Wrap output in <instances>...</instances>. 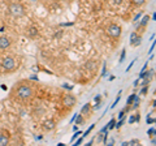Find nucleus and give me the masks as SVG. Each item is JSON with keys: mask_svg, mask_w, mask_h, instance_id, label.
Instances as JSON below:
<instances>
[{"mask_svg": "<svg viewBox=\"0 0 156 146\" xmlns=\"http://www.w3.org/2000/svg\"><path fill=\"white\" fill-rule=\"evenodd\" d=\"M129 2H130V4H131L133 7H135V8H140V7H143V5H144L147 0H129Z\"/></svg>", "mask_w": 156, "mask_h": 146, "instance_id": "nucleus-13", "label": "nucleus"}, {"mask_svg": "<svg viewBox=\"0 0 156 146\" xmlns=\"http://www.w3.org/2000/svg\"><path fill=\"white\" fill-rule=\"evenodd\" d=\"M85 118H83V116H82L81 114L80 115H78V118H77V124H80V125H82V124H83L85 123Z\"/></svg>", "mask_w": 156, "mask_h": 146, "instance_id": "nucleus-14", "label": "nucleus"}, {"mask_svg": "<svg viewBox=\"0 0 156 146\" xmlns=\"http://www.w3.org/2000/svg\"><path fill=\"white\" fill-rule=\"evenodd\" d=\"M140 39H142V35L138 34L136 31H133L130 35V45L131 46H138L140 45Z\"/></svg>", "mask_w": 156, "mask_h": 146, "instance_id": "nucleus-10", "label": "nucleus"}, {"mask_svg": "<svg viewBox=\"0 0 156 146\" xmlns=\"http://www.w3.org/2000/svg\"><path fill=\"white\" fill-rule=\"evenodd\" d=\"M8 13L14 18H21L23 16H26L27 9L22 3L11 2V3H8Z\"/></svg>", "mask_w": 156, "mask_h": 146, "instance_id": "nucleus-4", "label": "nucleus"}, {"mask_svg": "<svg viewBox=\"0 0 156 146\" xmlns=\"http://www.w3.org/2000/svg\"><path fill=\"white\" fill-rule=\"evenodd\" d=\"M46 114V108L43 106H37V107H34V108L31 110V118L35 120V121H39L43 116H44Z\"/></svg>", "mask_w": 156, "mask_h": 146, "instance_id": "nucleus-7", "label": "nucleus"}, {"mask_svg": "<svg viewBox=\"0 0 156 146\" xmlns=\"http://www.w3.org/2000/svg\"><path fill=\"white\" fill-rule=\"evenodd\" d=\"M21 57L18 55L9 53V55H5L0 59V71L5 75H11V73L18 71V68L21 67Z\"/></svg>", "mask_w": 156, "mask_h": 146, "instance_id": "nucleus-2", "label": "nucleus"}, {"mask_svg": "<svg viewBox=\"0 0 156 146\" xmlns=\"http://www.w3.org/2000/svg\"><path fill=\"white\" fill-rule=\"evenodd\" d=\"M90 112H91V104L90 103H86L83 106V108L81 110V115L86 119V118H90Z\"/></svg>", "mask_w": 156, "mask_h": 146, "instance_id": "nucleus-11", "label": "nucleus"}, {"mask_svg": "<svg viewBox=\"0 0 156 146\" xmlns=\"http://www.w3.org/2000/svg\"><path fill=\"white\" fill-rule=\"evenodd\" d=\"M38 86L30 80H20L9 90V100L17 106H27L34 100Z\"/></svg>", "mask_w": 156, "mask_h": 146, "instance_id": "nucleus-1", "label": "nucleus"}, {"mask_svg": "<svg viewBox=\"0 0 156 146\" xmlns=\"http://www.w3.org/2000/svg\"><path fill=\"white\" fill-rule=\"evenodd\" d=\"M26 34H27V35L30 37V38H35V37H38L39 31H38L37 26H30V27L26 29Z\"/></svg>", "mask_w": 156, "mask_h": 146, "instance_id": "nucleus-12", "label": "nucleus"}, {"mask_svg": "<svg viewBox=\"0 0 156 146\" xmlns=\"http://www.w3.org/2000/svg\"><path fill=\"white\" fill-rule=\"evenodd\" d=\"M56 128V121L53 119H46L42 123V129L44 130V132H51Z\"/></svg>", "mask_w": 156, "mask_h": 146, "instance_id": "nucleus-8", "label": "nucleus"}, {"mask_svg": "<svg viewBox=\"0 0 156 146\" xmlns=\"http://www.w3.org/2000/svg\"><path fill=\"white\" fill-rule=\"evenodd\" d=\"M112 2H113L115 4H117V5H120V4H122L124 0H112Z\"/></svg>", "mask_w": 156, "mask_h": 146, "instance_id": "nucleus-15", "label": "nucleus"}, {"mask_svg": "<svg viewBox=\"0 0 156 146\" xmlns=\"http://www.w3.org/2000/svg\"><path fill=\"white\" fill-rule=\"evenodd\" d=\"M13 45V39L8 35H0V51H8Z\"/></svg>", "mask_w": 156, "mask_h": 146, "instance_id": "nucleus-6", "label": "nucleus"}, {"mask_svg": "<svg viewBox=\"0 0 156 146\" xmlns=\"http://www.w3.org/2000/svg\"><path fill=\"white\" fill-rule=\"evenodd\" d=\"M11 142V133L8 130H0V146H5Z\"/></svg>", "mask_w": 156, "mask_h": 146, "instance_id": "nucleus-9", "label": "nucleus"}, {"mask_svg": "<svg viewBox=\"0 0 156 146\" xmlns=\"http://www.w3.org/2000/svg\"><path fill=\"white\" fill-rule=\"evenodd\" d=\"M77 104V98L72 93H65L60 99V110L64 114L70 112Z\"/></svg>", "mask_w": 156, "mask_h": 146, "instance_id": "nucleus-3", "label": "nucleus"}, {"mask_svg": "<svg viewBox=\"0 0 156 146\" xmlns=\"http://www.w3.org/2000/svg\"><path fill=\"white\" fill-rule=\"evenodd\" d=\"M146 93H147V89H146V87H144V89L142 90V94H146Z\"/></svg>", "mask_w": 156, "mask_h": 146, "instance_id": "nucleus-17", "label": "nucleus"}, {"mask_svg": "<svg viewBox=\"0 0 156 146\" xmlns=\"http://www.w3.org/2000/svg\"><path fill=\"white\" fill-rule=\"evenodd\" d=\"M154 133H155V130H154V129L148 130V134H150V137H151V136H154Z\"/></svg>", "mask_w": 156, "mask_h": 146, "instance_id": "nucleus-16", "label": "nucleus"}, {"mask_svg": "<svg viewBox=\"0 0 156 146\" xmlns=\"http://www.w3.org/2000/svg\"><path fill=\"white\" fill-rule=\"evenodd\" d=\"M105 34L109 39H112L113 42H117L121 38V34H122V27L117 22H111L105 27Z\"/></svg>", "mask_w": 156, "mask_h": 146, "instance_id": "nucleus-5", "label": "nucleus"}]
</instances>
